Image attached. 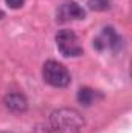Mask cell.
<instances>
[{"instance_id":"obj_1","label":"cell","mask_w":132,"mask_h":133,"mask_svg":"<svg viewBox=\"0 0 132 133\" xmlns=\"http://www.w3.org/2000/svg\"><path fill=\"white\" fill-rule=\"evenodd\" d=\"M84 118L75 108H58L36 125V133H81Z\"/></svg>"},{"instance_id":"obj_2","label":"cell","mask_w":132,"mask_h":133,"mask_svg":"<svg viewBox=\"0 0 132 133\" xmlns=\"http://www.w3.org/2000/svg\"><path fill=\"white\" fill-rule=\"evenodd\" d=\"M42 77L44 81L55 88H65L71 82V76L65 66L58 61H47L42 66Z\"/></svg>"},{"instance_id":"obj_3","label":"cell","mask_w":132,"mask_h":133,"mask_svg":"<svg viewBox=\"0 0 132 133\" xmlns=\"http://www.w3.org/2000/svg\"><path fill=\"white\" fill-rule=\"evenodd\" d=\"M56 46L64 57H79L84 53L78 36L71 30H61L56 34Z\"/></svg>"},{"instance_id":"obj_4","label":"cell","mask_w":132,"mask_h":133,"mask_svg":"<svg viewBox=\"0 0 132 133\" xmlns=\"http://www.w3.org/2000/svg\"><path fill=\"white\" fill-rule=\"evenodd\" d=\"M121 45H123V40H121V36L115 31L113 26H104L103 31L98 37L93 40V46L98 50V51H112V53H117L118 50H121Z\"/></svg>"},{"instance_id":"obj_5","label":"cell","mask_w":132,"mask_h":133,"mask_svg":"<svg viewBox=\"0 0 132 133\" xmlns=\"http://www.w3.org/2000/svg\"><path fill=\"white\" fill-rule=\"evenodd\" d=\"M86 19V9L75 0H67L59 5L56 11L58 22H71V20H82Z\"/></svg>"},{"instance_id":"obj_6","label":"cell","mask_w":132,"mask_h":133,"mask_svg":"<svg viewBox=\"0 0 132 133\" xmlns=\"http://www.w3.org/2000/svg\"><path fill=\"white\" fill-rule=\"evenodd\" d=\"M3 104L11 113H25L28 110V101L22 93H8L3 98Z\"/></svg>"},{"instance_id":"obj_7","label":"cell","mask_w":132,"mask_h":133,"mask_svg":"<svg viewBox=\"0 0 132 133\" xmlns=\"http://www.w3.org/2000/svg\"><path fill=\"white\" fill-rule=\"evenodd\" d=\"M101 98V95H99L98 91H95V90H92V88H89V87H82V88H79V91H78V102L81 104V105H84V107H89V105H92L93 102H97V99Z\"/></svg>"},{"instance_id":"obj_8","label":"cell","mask_w":132,"mask_h":133,"mask_svg":"<svg viewBox=\"0 0 132 133\" xmlns=\"http://www.w3.org/2000/svg\"><path fill=\"white\" fill-rule=\"evenodd\" d=\"M87 6L93 11H106L110 8V0H89Z\"/></svg>"},{"instance_id":"obj_9","label":"cell","mask_w":132,"mask_h":133,"mask_svg":"<svg viewBox=\"0 0 132 133\" xmlns=\"http://www.w3.org/2000/svg\"><path fill=\"white\" fill-rule=\"evenodd\" d=\"M5 2L11 9H19L25 5V0H5Z\"/></svg>"},{"instance_id":"obj_10","label":"cell","mask_w":132,"mask_h":133,"mask_svg":"<svg viewBox=\"0 0 132 133\" xmlns=\"http://www.w3.org/2000/svg\"><path fill=\"white\" fill-rule=\"evenodd\" d=\"M0 133H13V132H0Z\"/></svg>"}]
</instances>
